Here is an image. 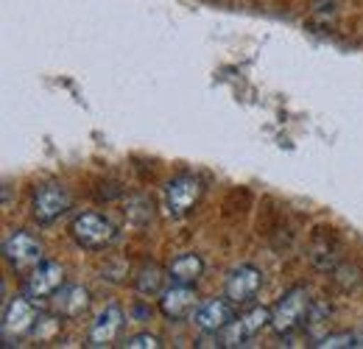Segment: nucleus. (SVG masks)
<instances>
[{
	"mask_svg": "<svg viewBox=\"0 0 363 349\" xmlns=\"http://www.w3.org/2000/svg\"><path fill=\"white\" fill-rule=\"evenodd\" d=\"M50 307L62 318H79L90 307V291L84 285H62L50 297Z\"/></svg>",
	"mask_w": 363,
	"mask_h": 349,
	"instance_id": "ddd939ff",
	"label": "nucleus"
},
{
	"mask_svg": "<svg viewBox=\"0 0 363 349\" xmlns=\"http://www.w3.org/2000/svg\"><path fill=\"white\" fill-rule=\"evenodd\" d=\"M123 324H126V316L118 305H106L92 321L90 327V338H87V347L101 349V347H112L118 341V336L123 333Z\"/></svg>",
	"mask_w": 363,
	"mask_h": 349,
	"instance_id": "1a4fd4ad",
	"label": "nucleus"
},
{
	"mask_svg": "<svg viewBox=\"0 0 363 349\" xmlns=\"http://www.w3.org/2000/svg\"><path fill=\"white\" fill-rule=\"evenodd\" d=\"M70 235H73V240L82 249H90V252L106 249L118 238L112 221L98 216V213H82V216H76V221L70 223Z\"/></svg>",
	"mask_w": 363,
	"mask_h": 349,
	"instance_id": "7ed1b4c3",
	"label": "nucleus"
},
{
	"mask_svg": "<svg viewBox=\"0 0 363 349\" xmlns=\"http://www.w3.org/2000/svg\"><path fill=\"white\" fill-rule=\"evenodd\" d=\"M266 324H272V307H252V310L235 316V321L227 327L224 347H240L243 341H249L252 336H257Z\"/></svg>",
	"mask_w": 363,
	"mask_h": 349,
	"instance_id": "9b49d317",
	"label": "nucleus"
},
{
	"mask_svg": "<svg viewBox=\"0 0 363 349\" xmlns=\"http://www.w3.org/2000/svg\"><path fill=\"white\" fill-rule=\"evenodd\" d=\"M232 321H235V310H232V302H229L227 297L224 299H207L204 305H199L196 313H193L196 330H201L207 336L224 333Z\"/></svg>",
	"mask_w": 363,
	"mask_h": 349,
	"instance_id": "6e6552de",
	"label": "nucleus"
},
{
	"mask_svg": "<svg viewBox=\"0 0 363 349\" xmlns=\"http://www.w3.org/2000/svg\"><path fill=\"white\" fill-rule=\"evenodd\" d=\"M59 321H62V316H45V318H37V324H34V330H31V336H40L43 341L48 338H53L56 333H59Z\"/></svg>",
	"mask_w": 363,
	"mask_h": 349,
	"instance_id": "f3484780",
	"label": "nucleus"
},
{
	"mask_svg": "<svg viewBox=\"0 0 363 349\" xmlns=\"http://www.w3.org/2000/svg\"><path fill=\"white\" fill-rule=\"evenodd\" d=\"M162 282H165L162 268L154 265V262H145V265L137 271L135 288H137V294H143V297H160V294L165 291Z\"/></svg>",
	"mask_w": 363,
	"mask_h": 349,
	"instance_id": "2eb2a0df",
	"label": "nucleus"
},
{
	"mask_svg": "<svg viewBox=\"0 0 363 349\" xmlns=\"http://www.w3.org/2000/svg\"><path fill=\"white\" fill-rule=\"evenodd\" d=\"M201 193H204V187H201L199 176L182 174L177 179H171L168 187H165V207H168V213L174 218H182V216H187L199 204Z\"/></svg>",
	"mask_w": 363,
	"mask_h": 349,
	"instance_id": "423d86ee",
	"label": "nucleus"
},
{
	"mask_svg": "<svg viewBox=\"0 0 363 349\" xmlns=\"http://www.w3.org/2000/svg\"><path fill=\"white\" fill-rule=\"evenodd\" d=\"M3 257L14 271H34L43 262V243L28 232L14 229L3 243Z\"/></svg>",
	"mask_w": 363,
	"mask_h": 349,
	"instance_id": "20e7f679",
	"label": "nucleus"
},
{
	"mask_svg": "<svg viewBox=\"0 0 363 349\" xmlns=\"http://www.w3.org/2000/svg\"><path fill=\"white\" fill-rule=\"evenodd\" d=\"M196 288L193 285H184V282H174L171 288H165L160 294V310L162 316L179 321V318H187L196 313Z\"/></svg>",
	"mask_w": 363,
	"mask_h": 349,
	"instance_id": "f8f14e48",
	"label": "nucleus"
},
{
	"mask_svg": "<svg viewBox=\"0 0 363 349\" xmlns=\"http://www.w3.org/2000/svg\"><path fill=\"white\" fill-rule=\"evenodd\" d=\"M311 297L305 288H291L279 297V302L272 307V327L277 336H291L294 330H299L308 321L311 313Z\"/></svg>",
	"mask_w": 363,
	"mask_h": 349,
	"instance_id": "f257e3e1",
	"label": "nucleus"
},
{
	"mask_svg": "<svg viewBox=\"0 0 363 349\" xmlns=\"http://www.w3.org/2000/svg\"><path fill=\"white\" fill-rule=\"evenodd\" d=\"M37 299H31L28 294L23 297H14L6 310H3V321H0V336H3V347H11L9 341H17L23 336H31L37 318H40V310L34 305Z\"/></svg>",
	"mask_w": 363,
	"mask_h": 349,
	"instance_id": "f03ea898",
	"label": "nucleus"
},
{
	"mask_svg": "<svg viewBox=\"0 0 363 349\" xmlns=\"http://www.w3.org/2000/svg\"><path fill=\"white\" fill-rule=\"evenodd\" d=\"M34 218L40 223H53L56 218H62L70 210V193L65 184L59 182H45L34 190V201H31Z\"/></svg>",
	"mask_w": 363,
	"mask_h": 349,
	"instance_id": "39448f33",
	"label": "nucleus"
},
{
	"mask_svg": "<svg viewBox=\"0 0 363 349\" xmlns=\"http://www.w3.org/2000/svg\"><path fill=\"white\" fill-rule=\"evenodd\" d=\"M123 347L126 349H160L162 341H160L157 336H151V333H137V336H132Z\"/></svg>",
	"mask_w": 363,
	"mask_h": 349,
	"instance_id": "a211bd4d",
	"label": "nucleus"
},
{
	"mask_svg": "<svg viewBox=\"0 0 363 349\" xmlns=\"http://www.w3.org/2000/svg\"><path fill=\"white\" fill-rule=\"evenodd\" d=\"M62 285H65V265L56 260H43L28 274L26 294L31 299H50Z\"/></svg>",
	"mask_w": 363,
	"mask_h": 349,
	"instance_id": "9d476101",
	"label": "nucleus"
},
{
	"mask_svg": "<svg viewBox=\"0 0 363 349\" xmlns=\"http://www.w3.org/2000/svg\"><path fill=\"white\" fill-rule=\"evenodd\" d=\"M201 274H204V260H201V255H196V252L179 255L177 260L168 265V279H171V282L196 285Z\"/></svg>",
	"mask_w": 363,
	"mask_h": 349,
	"instance_id": "4468645a",
	"label": "nucleus"
},
{
	"mask_svg": "<svg viewBox=\"0 0 363 349\" xmlns=\"http://www.w3.org/2000/svg\"><path fill=\"white\" fill-rule=\"evenodd\" d=\"M316 349H363V333H352V330H344V333H327L321 336L318 341H313Z\"/></svg>",
	"mask_w": 363,
	"mask_h": 349,
	"instance_id": "dca6fc26",
	"label": "nucleus"
},
{
	"mask_svg": "<svg viewBox=\"0 0 363 349\" xmlns=\"http://www.w3.org/2000/svg\"><path fill=\"white\" fill-rule=\"evenodd\" d=\"M263 288V271L255 265H238L232 268L227 277V299L232 305H249Z\"/></svg>",
	"mask_w": 363,
	"mask_h": 349,
	"instance_id": "0eeeda50",
	"label": "nucleus"
}]
</instances>
